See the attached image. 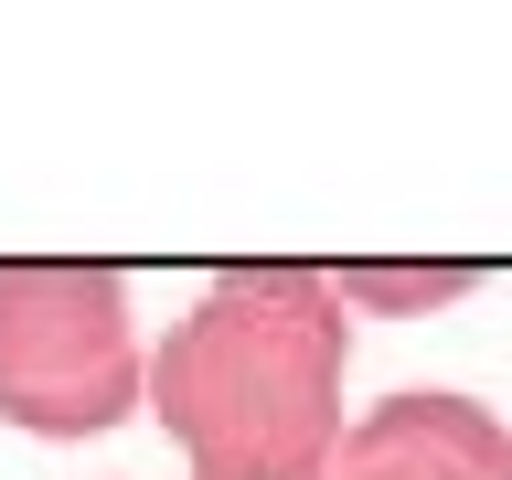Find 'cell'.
I'll return each mask as SVG.
<instances>
[{"instance_id":"obj_4","label":"cell","mask_w":512,"mask_h":480,"mask_svg":"<svg viewBox=\"0 0 512 480\" xmlns=\"http://www.w3.org/2000/svg\"><path fill=\"white\" fill-rule=\"evenodd\" d=\"M470 288V267H342L331 299L342 310H448Z\"/></svg>"},{"instance_id":"obj_3","label":"cell","mask_w":512,"mask_h":480,"mask_svg":"<svg viewBox=\"0 0 512 480\" xmlns=\"http://www.w3.org/2000/svg\"><path fill=\"white\" fill-rule=\"evenodd\" d=\"M331 480H512V427L480 395L448 384H395L384 406L342 427Z\"/></svg>"},{"instance_id":"obj_1","label":"cell","mask_w":512,"mask_h":480,"mask_svg":"<svg viewBox=\"0 0 512 480\" xmlns=\"http://www.w3.org/2000/svg\"><path fill=\"white\" fill-rule=\"evenodd\" d=\"M352 310L320 267H235L150 352V416L192 480H331Z\"/></svg>"},{"instance_id":"obj_2","label":"cell","mask_w":512,"mask_h":480,"mask_svg":"<svg viewBox=\"0 0 512 480\" xmlns=\"http://www.w3.org/2000/svg\"><path fill=\"white\" fill-rule=\"evenodd\" d=\"M150 406V352L118 267L0 256V427L22 438H107Z\"/></svg>"}]
</instances>
